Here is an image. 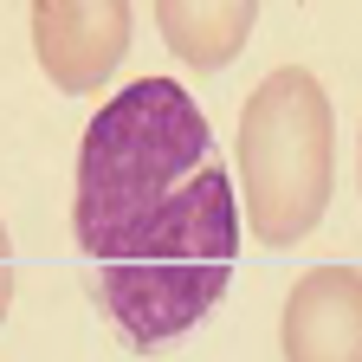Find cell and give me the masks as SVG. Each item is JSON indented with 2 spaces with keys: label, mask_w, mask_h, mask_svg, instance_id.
<instances>
[{
  "label": "cell",
  "mask_w": 362,
  "mask_h": 362,
  "mask_svg": "<svg viewBox=\"0 0 362 362\" xmlns=\"http://www.w3.org/2000/svg\"><path fill=\"white\" fill-rule=\"evenodd\" d=\"M240 201L201 104L175 78H129L84 123L71 240L98 310L129 349H168L226 298L240 265Z\"/></svg>",
  "instance_id": "obj_1"
},
{
  "label": "cell",
  "mask_w": 362,
  "mask_h": 362,
  "mask_svg": "<svg viewBox=\"0 0 362 362\" xmlns=\"http://www.w3.org/2000/svg\"><path fill=\"white\" fill-rule=\"evenodd\" d=\"M240 214L272 252L304 246L330 214L337 188V110L304 65H279L252 84L240 110Z\"/></svg>",
  "instance_id": "obj_2"
},
{
  "label": "cell",
  "mask_w": 362,
  "mask_h": 362,
  "mask_svg": "<svg viewBox=\"0 0 362 362\" xmlns=\"http://www.w3.org/2000/svg\"><path fill=\"white\" fill-rule=\"evenodd\" d=\"M26 26H33L39 71L65 98H84V90H104L117 78V65L129 59L136 7L129 0H39Z\"/></svg>",
  "instance_id": "obj_3"
},
{
  "label": "cell",
  "mask_w": 362,
  "mask_h": 362,
  "mask_svg": "<svg viewBox=\"0 0 362 362\" xmlns=\"http://www.w3.org/2000/svg\"><path fill=\"white\" fill-rule=\"evenodd\" d=\"M285 362H362V265H310L279 310Z\"/></svg>",
  "instance_id": "obj_4"
},
{
  "label": "cell",
  "mask_w": 362,
  "mask_h": 362,
  "mask_svg": "<svg viewBox=\"0 0 362 362\" xmlns=\"http://www.w3.org/2000/svg\"><path fill=\"white\" fill-rule=\"evenodd\" d=\"M149 20L162 26V45L188 71H226L246 52L259 7L252 0H156Z\"/></svg>",
  "instance_id": "obj_5"
},
{
  "label": "cell",
  "mask_w": 362,
  "mask_h": 362,
  "mask_svg": "<svg viewBox=\"0 0 362 362\" xmlns=\"http://www.w3.org/2000/svg\"><path fill=\"white\" fill-rule=\"evenodd\" d=\"M13 279H20V265H13V233H7V220H0V324H7V304H13Z\"/></svg>",
  "instance_id": "obj_6"
},
{
  "label": "cell",
  "mask_w": 362,
  "mask_h": 362,
  "mask_svg": "<svg viewBox=\"0 0 362 362\" xmlns=\"http://www.w3.org/2000/svg\"><path fill=\"white\" fill-rule=\"evenodd\" d=\"M356 188H362V136H356Z\"/></svg>",
  "instance_id": "obj_7"
}]
</instances>
